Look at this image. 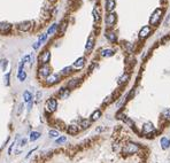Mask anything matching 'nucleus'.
<instances>
[{
  "instance_id": "1",
  "label": "nucleus",
  "mask_w": 170,
  "mask_h": 163,
  "mask_svg": "<svg viewBox=\"0 0 170 163\" xmlns=\"http://www.w3.org/2000/svg\"><path fill=\"white\" fill-rule=\"evenodd\" d=\"M139 149H140V147H139L138 144H135V142H128L123 148V153L126 154V155H132V154L138 153Z\"/></svg>"
},
{
  "instance_id": "2",
  "label": "nucleus",
  "mask_w": 170,
  "mask_h": 163,
  "mask_svg": "<svg viewBox=\"0 0 170 163\" xmlns=\"http://www.w3.org/2000/svg\"><path fill=\"white\" fill-rule=\"evenodd\" d=\"M162 14H163V10L161 8H157L155 9V10L153 11V14H152L151 18H149V24L153 25V27H155V25L159 24V22L161 21V17H162Z\"/></svg>"
},
{
  "instance_id": "3",
  "label": "nucleus",
  "mask_w": 170,
  "mask_h": 163,
  "mask_svg": "<svg viewBox=\"0 0 170 163\" xmlns=\"http://www.w3.org/2000/svg\"><path fill=\"white\" fill-rule=\"evenodd\" d=\"M57 108V101L56 99L51 98L46 101V111L47 112H54Z\"/></svg>"
},
{
  "instance_id": "4",
  "label": "nucleus",
  "mask_w": 170,
  "mask_h": 163,
  "mask_svg": "<svg viewBox=\"0 0 170 163\" xmlns=\"http://www.w3.org/2000/svg\"><path fill=\"white\" fill-rule=\"evenodd\" d=\"M50 60H51V52L48 49H44L38 56V61L41 64H47L50 62Z\"/></svg>"
},
{
  "instance_id": "5",
  "label": "nucleus",
  "mask_w": 170,
  "mask_h": 163,
  "mask_svg": "<svg viewBox=\"0 0 170 163\" xmlns=\"http://www.w3.org/2000/svg\"><path fill=\"white\" fill-rule=\"evenodd\" d=\"M51 75V68L47 64H43L38 69V77L39 78H47Z\"/></svg>"
},
{
  "instance_id": "6",
  "label": "nucleus",
  "mask_w": 170,
  "mask_h": 163,
  "mask_svg": "<svg viewBox=\"0 0 170 163\" xmlns=\"http://www.w3.org/2000/svg\"><path fill=\"white\" fill-rule=\"evenodd\" d=\"M32 24H33L32 21H23L17 24V30L21 32H28L32 28Z\"/></svg>"
},
{
  "instance_id": "7",
  "label": "nucleus",
  "mask_w": 170,
  "mask_h": 163,
  "mask_svg": "<svg viewBox=\"0 0 170 163\" xmlns=\"http://www.w3.org/2000/svg\"><path fill=\"white\" fill-rule=\"evenodd\" d=\"M17 78L20 82H24L27 79V72L24 71V62L21 60L20 64H18V69H17Z\"/></svg>"
},
{
  "instance_id": "8",
  "label": "nucleus",
  "mask_w": 170,
  "mask_h": 163,
  "mask_svg": "<svg viewBox=\"0 0 170 163\" xmlns=\"http://www.w3.org/2000/svg\"><path fill=\"white\" fill-rule=\"evenodd\" d=\"M151 31H152L151 25H145V27H142L141 29H140V31H139V38L140 39L147 38V37L151 34Z\"/></svg>"
},
{
  "instance_id": "9",
  "label": "nucleus",
  "mask_w": 170,
  "mask_h": 163,
  "mask_svg": "<svg viewBox=\"0 0 170 163\" xmlns=\"http://www.w3.org/2000/svg\"><path fill=\"white\" fill-rule=\"evenodd\" d=\"M105 22H106V25H107V27L112 28L113 25L115 24V22H116V14H114V13H109L107 16H106Z\"/></svg>"
},
{
  "instance_id": "10",
  "label": "nucleus",
  "mask_w": 170,
  "mask_h": 163,
  "mask_svg": "<svg viewBox=\"0 0 170 163\" xmlns=\"http://www.w3.org/2000/svg\"><path fill=\"white\" fill-rule=\"evenodd\" d=\"M59 82H60V75H56V73H51L46 78V84L47 85H54Z\"/></svg>"
},
{
  "instance_id": "11",
  "label": "nucleus",
  "mask_w": 170,
  "mask_h": 163,
  "mask_svg": "<svg viewBox=\"0 0 170 163\" xmlns=\"http://www.w3.org/2000/svg\"><path fill=\"white\" fill-rule=\"evenodd\" d=\"M154 131H155V128H154V125L151 122H147V123H145L142 125V133L144 134H151Z\"/></svg>"
},
{
  "instance_id": "12",
  "label": "nucleus",
  "mask_w": 170,
  "mask_h": 163,
  "mask_svg": "<svg viewBox=\"0 0 170 163\" xmlns=\"http://www.w3.org/2000/svg\"><path fill=\"white\" fill-rule=\"evenodd\" d=\"M93 47H94V36L91 34V36L87 38V43H86V46H85V49H86V52H91Z\"/></svg>"
},
{
  "instance_id": "13",
  "label": "nucleus",
  "mask_w": 170,
  "mask_h": 163,
  "mask_svg": "<svg viewBox=\"0 0 170 163\" xmlns=\"http://www.w3.org/2000/svg\"><path fill=\"white\" fill-rule=\"evenodd\" d=\"M11 29V24L8 22H0V32L1 33H7Z\"/></svg>"
},
{
  "instance_id": "14",
  "label": "nucleus",
  "mask_w": 170,
  "mask_h": 163,
  "mask_svg": "<svg viewBox=\"0 0 170 163\" xmlns=\"http://www.w3.org/2000/svg\"><path fill=\"white\" fill-rule=\"evenodd\" d=\"M92 14H93L94 22L98 23L99 21H100V18H101V11H100V9H99L98 6H95V7L93 8V10H92Z\"/></svg>"
},
{
  "instance_id": "15",
  "label": "nucleus",
  "mask_w": 170,
  "mask_h": 163,
  "mask_svg": "<svg viewBox=\"0 0 170 163\" xmlns=\"http://www.w3.org/2000/svg\"><path fill=\"white\" fill-rule=\"evenodd\" d=\"M105 36H106V38L109 41H112V43H115V41L117 40V36L114 31H109V30H108V31L105 32Z\"/></svg>"
},
{
  "instance_id": "16",
  "label": "nucleus",
  "mask_w": 170,
  "mask_h": 163,
  "mask_svg": "<svg viewBox=\"0 0 170 163\" xmlns=\"http://www.w3.org/2000/svg\"><path fill=\"white\" fill-rule=\"evenodd\" d=\"M115 7H116V1L115 0H106V9H107V11L112 13L115 9Z\"/></svg>"
},
{
  "instance_id": "17",
  "label": "nucleus",
  "mask_w": 170,
  "mask_h": 163,
  "mask_svg": "<svg viewBox=\"0 0 170 163\" xmlns=\"http://www.w3.org/2000/svg\"><path fill=\"white\" fill-rule=\"evenodd\" d=\"M84 64H85V57H79V59H77L74 62L72 67L75 69H82L84 67Z\"/></svg>"
},
{
  "instance_id": "18",
  "label": "nucleus",
  "mask_w": 170,
  "mask_h": 163,
  "mask_svg": "<svg viewBox=\"0 0 170 163\" xmlns=\"http://www.w3.org/2000/svg\"><path fill=\"white\" fill-rule=\"evenodd\" d=\"M23 99H24L25 103H30L33 102V96H32V93L29 91H24L23 92Z\"/></svg>"
},
{
  "instance_id": "19",
  "label": "nucleus",
  "mask_w": 170,
  "mask_h": 163,
  "mask_svg": "<svg viewBox=\"0 0 170 163\" xmlns=\"http://www.w3.org/2000/svg\"><path fill=\"white\" fill-rule=\"evenodd\" d=\"M78 131H79V129H78V126H77V125H75V124L68 125V128H67V132H68L69 134H71V135L77 134Z\"/></svg>"
},
{
  "instance_id": "20",
  "label": "nucleus",
  "mask_w": 170,
  "mask_h": 163,
  "mask_svg": "<svg viewBox=\"0 0 170 163\" xmlns=\"http://www.w3.org/2000/svg\"><path fill=\"white\" fill-rule=\"evenodd\" d=\"M160 144H161V147H162V149H168L170 147V139H168V138L165 137H162L160 140Z\"/></svg>"
},
{
  "instance_id": "21",
  "label": "nucleus",
  "mask_w": 170,
  "mask_h": 163,
  "mask_svg": "<svg viewBox=\"0 0 170 163\" xmlns=\"http://www.w3.org/2000/svg\"><path fill=\"white\" fill-rule=\"evenodd\" d=\"M57 29H59V25H57L56 23H53V24L47 29V32H46V33H47L48 36H53V34H55V32L57 31Z\"/></svg>"
},
{
  "instance_id": "22",
  "label": "nucleus",
  "mask_w": 170,
  "mask_h": 163,
  "mask_svg": "<svg viewBox=\"0 0 170 163\" xmlns=\"http://www.w3.org/2000/svg\"><path fill=\"white\" fill-rule=\"evenodd\" d=\"M70 94V90L69 89H61L59 92V98L60 99H67Z\"/></svg>"
},
{
  "instance_id": "23",
  "label": "nucleus",
  "mask_w": 170,
  "mask_h": 163,
  "mask_svg": "<svg viewBox=\"0 0 170 163\" xmlns=\"http://www.w3.org/2000/svg\"><path fill=\"white\" fill-rule=\"evenodd\" d=\"M114 51L110 49V48H105V49L101 51V56L103 57H109V56H113L114 55Z\"/></svg>"
},
{
  "instance_id": "24",
  "label": "nucleus",
  "mask_w": 170,
  "mask_h": 163,
  "mask_svg": "<svg viewBox=\"0 0 170 163\" xmlns=\"http://www.w3.org/2000/svg\"><path fill=\"white\" fill-rule=\"evenodd\" d=\"M100 117H101V110H100V109H96V110H94V111L92 112V115H91V121H92V122L98 121Z\"/></svg>"
},
{
  "instance_id": "25",
  "label": "nucleus",
  "mask_w": 170,
  "mask_h": 163,
  "mask_svg": "<svg viewBox=\"0 0 170 163\" xmlns=\"http://www.w3.org/2000/svg\"><path fill=\"white\" fill-rule=\"evenodd\" d=\"M40 132H37V131H32L31 133H30V137H29V140L30 141H36L37 139H39L40 138Z\"/></svg>"
},
{
  "instance_id": "26",
  "label": "nucleus",
  "mask_w": 170,
  "mask_h": 163,
  "mask_svg": "<svg viewBox=\"0 0 170 163\" xmlns=\"http://www.w3.org/2000/svg\"><path fill=\"white\" fill-rule=\"evenodd\" d=\"M78 83H79V79H78V78H74V79L69 80V83H68V89H69V90H70V89H75V87L78 85Z\"/></svg>"
},
{
  "instance_id": "27",
  "label": "nucleus",
  "mask_w": 170,
  "mask_h": 163,
  "mask_svg": "<svg viewBox=\"0 0 170 163\" xmlns=\"http://www.w3.org/2000/svg\"><path fill=\"white\" fill-rule=\"evenodd\" d=\"M129 78H130V75H129V73H124V75H122L121 77L118 78V84L121 85V84H123V83H126L129 80Z\"/></svg>"
},
{
  "instance_id": "28",
  "label": "nucleus",
  "mask_w": 170,
  "mask_h": 163,
  "mask_svg": "<svg viewBox=\"0 0 170 163\" xmlns=\"http://www.w3.org/2000/svg\"><path fill=\"white\" fill-rule=\"evenodd\" d=\"M79 125H80L82 129H87L90 125H91V119H82Z\"/></svg>"
},
{
  "instance_id": "29",
  "label": "nucleus",
  "mask_w": 170,
  "mask_h": 163,
  "mask_svg": "<svg viewBox=\"0 0 170 163\" xmlns=\"http://www.w3.org/2000/svg\"><path fill=\"white\" fill-rule=\"evenodd\" d=\"M8 63H9V62H8V60H7V59H1V60H0V67H1L2 71H6Z\"/></svg>"
},
{
  "instance_id": "30",
  "label": "nucleus",
  "mask_w": 170,
  "mask_h": 163,
  "mask_svg": "<svg viewBox=\"0 0 170 163\" xmlns=\"http://www.w3.org/2000/svg\"><path fill=\"white\" fill-rule=\"evenodd\" d=\"M71 70H72V67H66V68H63L61 70V75L63 76L69 75V73H71Z\"/></svg>"
},
{
  "instance_id": "31",
  "label": "nucleus",
  "mask_w": 170,
  "mask_h": 163,
  "mask_svg": "<svg viewBox=\"0 0 170 163\" xmlns=\"http://www.w3.org/2000/svg\"><path fill=\"white\" fill-rule=\"evenodd\" d=\"M162 116H163V118H164V119H167V121H170V108H168V109L163 110Z\"/></svg>"
},
{
  "instance_id": "32",
  "label": "nucleus",
  "mask_w": 170,
  "mask_h": 163,
  "mask_svg": "<svg viewBox=\"0 0 170 163\" xmlns=\"http://www.w3.org/2000/svg\"><path fill=\"white\" fill-rule=\"evenodd\" d=\"M48 135H50L51 138H59V131L57 130H54V129H53V130H50V132H48Z\"/></svg>"
},
{
  "instance_id": "33",
  "label": "nucleus",
  "mask_w": 170,
  "mask_h": 163,
  "mask_svg": "<svg viewBox=\"0 0 170 163\" xmlns=\"http://www.w3.org/2000/svg\"><path fill=\"white\" fill-rule=\"evenodd\" d=\"M66 141H67V137H66V135H62V137L57 138V139L55 140V144H56V145H61V144H63V142H66Z\"/></svg>"
},
{
  "instance_id": "34",
  "label": "nucleus",
  "mask_w": 170,
  "mask_h": 163,
  "mask_svg": "<svg viewBox=\"0 0 170 163\" xmlns=\"http://www.w3.org/2000/svg\"><path fill=\"white\" fill-rule=\"evenodd\" d=\"M67 24H68V23H67V21H63V22L61 23V27H60V30H59V32L60 33H64V31H66V29H67Z\"/></svg>"
},
{
  "instance_id": "35",
  "label": "nucleus",
  "mask_w": 170,
  "mask_h": 163,
  "mask_svg": "<svg viewBox=\"0 0 170 163\" xmlns=\"http://www.w3.org/2000/svg\"><path fill=\"white\" fill-rule=\"evenodd\" d=\"M5 86H9V80H10V71H9V72H7L6 75H5Z\"/></svg>"
},
{
  "instance_id": "36",
  "label": "nucleus",
  "mask_w": 170,
  "mask_h": 163,
  "mask_svg": "<svg viewBox=\"0 0 170 163\" xmlns=\"http://www.w3.org/2000/svg\"><path fill=\"white\" fill-rule=\"evenodd\" d=\"M47 37H48V34H47V33H43V34H40V36H39V38H38V41H39L40 44L45 43V41L47 40Z\"/></svg>"
},
{
  "instance_id": "37",
  "label": "nucleus",
  "mask_w": 170,
  "mask_h": 163,
  "mask_svg": "<svg viewBox=\"0 0 170 163\" xmlns=\"http://www.w3.org/2000/svg\"><path fill=\"white\" fill-rule=\"evenodd\" d=\"M17 139H18V135L16 137V139L14 140L13 142H11V145H10V146H9V148H8V155H10V154H11V152H13L14 147H15V145H16V141H17Z\"/></svg>"
},
{
  "instance_id": "38",
  "label": "nucleus",
  "mask_w": 170,
  "mask_h": 163,
  "mask_svg": "<svg viewBox=\"0 0 170 163\" xmlns=\"http://www.w3.org/2000/svg\"><path fill=\"white\" fill-rule=\"evenodd\" d=\"M22 61L24 62V64L25 63H29V62L31 61V56H30V55H24V56H23V59H22Z\"/></svg>"
},
{
  "instance_id": "39",
  "label": "nucleus",
  "mask_w": 170,
  "mask_h": 163,
  "mask_svg": "<svg viewBox=\"0 0 170 163\" xmlns=\"http://www.w3.org/2000/svg\"><path fill=\"white\" fill-rule=\"evenodd\" d=\"M40 45H41V44H40V43H39V41H38V40H37V41H36V43H34V44H33V45H32V47H33V49H34V51H37V49H38V48H39V47H40Z\"/></svg>"
},
{
  "instance_id": "40",
  "label": "nucleus",
  "mask_w": 170,
  "mask_h": 163,
  "mask_svg": "<svg viewBox=\"0 0 170 163\" xmlns=\"http://www.w3.org/2000/svg\"><path fill=\"white\" fill-rule=\"evenodd\" d=\"M40 99H41V92L38 91V92H37V94H36V102H39Z\"/></svg>"
},
{
  "instance_id": "41",
  "label": "nucleus",
  "mask_w": 170,
  "mask_h": 163,
  "mask_svg": "<svg viewBox=\"0 0 170 163\" xmlns=\"http://www.w3.org/2000/svg\"><path fill=\"white\" fill-rule=\"evenodd\" d=\"M27 142H28V139H25V138H23V139L21 140V144H20V146H21V147H24L25 145H27Z\"/></svg>"
},
{
  "instance_id": "42",
  "label": "nucleus",
  "mask_w": 170,
  "mask_h": 163,
  "mask_svg": "<svg viewBox=\"0 0 170 163\" xmlns=\"http://www.w3.org/2000/svg\"><path fill=\"white\" fill-rule=\"evenodd\" d=\"M36 149H37V148H33V149H31V151H30V152H29V153H28V155H27V156H25V158H28V157H30V156H31V154H32V153H33V152H34V151H36Z\"/></svg>"
},
{
  "instance_id": "43",
  "label": "nucleus",
  "mask_w": 170,
  "mask_h": 163,
  "mask_svg": "<svg viewBox=\"0 0 170 163\" xmlns=\"http://www.w3.org/2000/svg\"><path fill=\"white\" fill-rule=\"evenodd\" d=\"M50 1H51V2H53V1H55V0H50Z\"/></svg>"
}]
</instances>
